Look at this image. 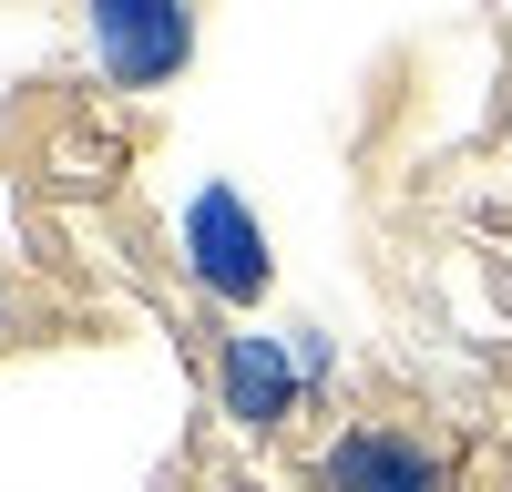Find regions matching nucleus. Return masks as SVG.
Here are the masks:
<instances>
[{"mask_svg": "<svg viewBox=\"0 0 512 492\" xmlns=\"http://www.w3.org/2000/svg\"><path fill=\"white\" fill-rule=\"evenodd\" d=\"M82 52L113 93H164L195 62V0H82Z\"/></svg>", "mask_w": 512, "mask_h": 492, "instance_id": "nucleus-1", "label": "nucleus"}, {"mask_svg": "<svg viewBox=\"0 0 512 492\" xmlns=\"http://www.w3.org/2000/svg\"><path fill=\"white\" fill-rule=\"evenodd\" d=\"M175 257H185V277H195L216 308H256V298H267V277H277L267 226H256V205H246L236 185H195V195H185Z\"/></svg>", "mask_w": 512, "mask_h": 492, "instance_id": "nucleus-2", "label": "nucleus"}, {"mask_svg": "<svg viewBox=\"0 0 512 492\" xmlns=\"http://www.w3.org/2000/svg\"><path fill=\"white\" fill-rule=\"evenodd\" d=\"M216 400L236 431H287V410L308 400V369H297V339H267V328H226L216 339Z\"/></svg>", "mask_w": 512, "mask_h": 492, "instance_id": "nucleus-3", "label": "nucleus"}, {"mask_svg": "<svg viewBox=\"0 0 512 492\" xmlns=\"http://www.w3.org/2000/svg\"><path fill=\"white\" fill-rule=\"evenodd\" d=\"M318 492H451V462H441L420 431L349 421V431L318 451Z\"/></svg>", "mask_w": 512, "mask_h": 492, "instance_id": "nucleus-4", "label": "nucleus"}, {"mask_svg": "<svg viewBox=\"0 0 512 492\" xmlns=\"http://www.w3.org/2000/svg\"><path fill=\"white\" fill-rule=\"evenodd\" d=\"M0 339H21V298H11V277H0Z\"/></svg>", "mask_w": 512, "mask_h": 492, "instance_id": "nucleus-5", "label": "nucleus"}]
</instances>
